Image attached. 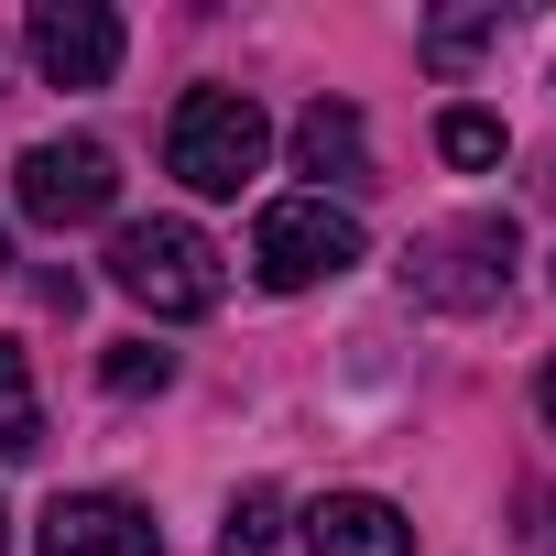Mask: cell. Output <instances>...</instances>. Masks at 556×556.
Returning a JSON list of instances; mask_svg holds the SVG:
<instances>
[{"instance_id": "cell-1", "label": "cell", "mask_w": 556, "mask_h": 556, "mask_svg": "<svg viewBox=\"0 0 556 556\" xmlns=\"http://www.w3.org/2000/svg\"><path fill=\"white\" fill-rule=\"evenodd\" d=\"M262 153H273V121H262L251 88H186V110H175V131H164L175 186H197V197H240V186L262 175Z\"/></svg>"}, {"instance_id": "cell-2", "label": "cell", "mask_w": 556, "mask_h": 556, "mask_svg": "<svg viewBox=\"0 0 556 556\" xmlns=\"http://www.w3.org/2000/svg\"><path fill=\"white\" fill-rule=\"evenodd\" d=\"M110 285H121L131 306H153V317H207V306L229 295V273H218L207 229H186V218H131V229L110 240Z\"/></svg>"}, {"instance_id": "cell-3", "label": "cell", "mask_w": 556, "mask_h": 556, "mask_svg": "<svg viewBox=\"0 0 556 556\" xmlns=\"http://www.w3.org/2000/svg\"><path fill=\"white\" fill-rule=\"evenodd\" d=\"M513 218H458V229H426L415 251H404V295H426V306H447V317H480V306H502V285H513Z\"/></svg>"}, {"instance_id": "cell-4", "label": "cell", "mask_w": 556, "mask_h": 556, "mask_svg": "<svg viewBox=\"0 0 556 556\" xmlns=\"http://www.w3.org/2000/svg\"><path fill=\"white\" fill-rule=\"evenodd\" d=\"M361 262V218L328 207V197H273L262 229H251V273L273 295H306V285H339V273Z\"/></svg>"}, {"instance_id": "cell-5", "label": "cell", "mask_w": 556, "mask_h": 556, "mask_svg": "<svg viewBox=\"0 0 556 556\" xmlns=\"http://www.w3.org/2000/svg\"><path fill=\"white\" fill-rule=\"evenodd\" d=\"M12 197H23V218H45V229H88V218H110L121 164H110V142H34V153L12 164Z\"/></svg>"}, {"instance_id": "cell-6", "label": "cell", "mask_w": 556, "mask_h": 556, "mask_svg": "<svg viewBox=\"0 0 556 556\" xmlns=\"http://www.w3.org/2000/svg\"><path fill=\"white\" fill-rule=\"evenodd\" d=\"M34 66L55 88H110L121 77V12L110 0H34Z\"/></svg>"}, {"instance_id": "cell-7", "label": "cell", "mask_w": 556, "mask_h": 556, "mask_svg": "<svg viewBox=\"0 0 556 556\" xmlns=\"http://www.w3.org/2000/svg\"><path fill=\"white\" fill-rule=\"evenodd\" d=\"M45 556H164V534L121 491H66V502H45Z\"/></svg>"}, {"instance_id": "cell-8", "label": "cell", "mask_w": 556, "mask_h": 556, "mask_svg": "<svg viewBox=\"0 0 556 556\" xmlns=\"http://www.w3.org/2000/svg\"><path fill=\"white\" fill-rule=\"evenodd\" d=\"M306 556H415V523L382 491H328L306 502Z\"/></svg>"}, {"instance_id": "cell-9", "label": "cell", "mask_w": 556, "mask_h": 556, "mask_svg": "<svg viewBox=\"0 0 556 556\" xmlns=\"http://www.w3.org/2000/svg\"><path fill=\"white\" fill-rule=\"evenodd\" d=\"M295 164L328 175V186H361V175H371V131H361V110H350V99H317V110L295 121Z\"/></svg>"}, {"instance_id": "cell-10", "label": "cell", "mask_w": 556, "mask_h": 556, "mask_svg": "<svg viewBox=\"0 0 556 556\" xmlns=\"http://www.w3.org/2000/svg\"><path fill=\"white\" fill-rule=\"evenodd\" d=\"M502 34H513V12H502V0H480V12H447V23H426V45H415V55H426L437 77H469V66L502 45Z\"/></svg>"}, {"instance_id": "cell-11", "label": "cell", "mask_w": 556, "mask_h": 556, "mask_svg": "<svg viewBox=\"0 0 556 556\" xmlns=\"http://www.w3.org/2000/svg\"><path fill=\"white\" fill-rule=\"evenodd\" d=\"M45 447V415H34V371H23V350L0 339V458H34Z\"/></svg>"}, {"instance_id": "cell-12", "label": "cell", "mask_w": 556, "mask_h": 556, "mask_svg": "<svg viewBox=\"0 0 556 556\" xmlns=\"http://www.w3.org/2000/svg\"><path fill=\"white\" fill-rule=\"evenodd\" d=\"M273 534H285V491H240L218 523V556H273Z\"/></svg>"}, {"instance_id": "cell-13", "label": "cell", "mask_w": 556, "mask_h": 556, "mask_svg": "<svg viewBox=\"0 0 556 556\" xmlns=\"http://www.w3.org/2000/svg\"><path fill=\"white\" fill-rule=\"evenodd\" d=\"M437 153H447L458 175H480V164H502V121H491V110H447V121H437Z\"/></svg>"}, {"instance_id": "cell-14", "label": "cell", "mask_w": 556, "mask_h": 556, "mask_svg": "<svg viewBox=\"0 0 556 556\" xmlns=\"http://www.w3.org/2000/svg\"><path fill=\"white\" fill-rule=\"evenodd\" d=\"M99 382H110V393H121V404H142V393H164V382H175V361H164V350H153V339H121V350H110V361H99Z\"/></svg>"}, {"instance_id": "cell-15", "label": "cell", "mask_w": 556, "mask_h": 556, "mask_svg": "<svg viewBox=\"0 0 556 556\" xmlns=\"http://www.w3.org/2000/svg\"><path fill=\"white\" fill-rule=\"evenodd\" d=\"M523 556H556V491H523Z\"/></svg>"}, {"instance_id": "cell-16", "label": "cell", "mask_w": 556, "mask_h": 556, "mask_svg": "<svg viewBox=\"0 0 556 556\" xmlns=\"http://www.w3.org/2000/svg\"><path fill=\"white\" fill-rule=\"evenodd\" d=\"M534 393H545V426H556V361H545V382H534Z\"/></svg>"}, {"instance_id": "cell-17", "label": "cell", "mask_w": 556, "mask_h": 556, "mask_svg": "<svg viewBox=\"0 0 556 556\" xmlns=\"http://www.w3.org/2000/svg\"><path fill=\"white\" fill-rule=\"evenodd\" d=\"M0 273H12V251H0Z\"/></svg>"}, {"instance_id": "cell-18", "label": "cell", "mask_w": 556, "mask_h": 556, "mask_svg": "<svg viewBox=\"0 0 556 556\" xmlns=\"http://www.w3.org/2000/svg\"><path fill=\"white\" fill-rule=\"evenodd\" d=\"M0 545H12V523H0Z\"/></svg>"}]
</instances>
